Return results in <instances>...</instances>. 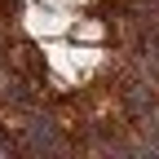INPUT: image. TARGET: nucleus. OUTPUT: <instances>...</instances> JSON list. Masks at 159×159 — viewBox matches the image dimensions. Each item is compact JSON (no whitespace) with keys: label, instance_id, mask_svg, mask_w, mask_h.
I'll return each instance as SVG.
<instances>
[{"label":"nucleus","instance_id":"1","mask_svg":"<svg viewBox=\"0 0 159 159\" xmlns=\"http://www.w3.org/2000/svg\"><path fill=\"white\" fill-rule=\"evenodd\" d=\"M66 27H71L66 13H31V31L35 35H62Z\"/></svg>","mask_w":159,"mask_h":159},{"label":"nucleus","instance_id":"2","mask_svg":"<svg viewBox=\"0 0 159 159\" xmlns=\"http://www.w3.org/2000/svg\"><path fill=\"white\" fill-rule=\"evenodd\" d=\"M75 35H84V40H97V35H102V27H97V22H84Z\"/></svg>","mask_w":159,"mask_h":159}]
</instances>
